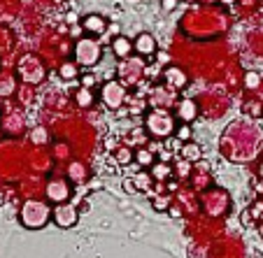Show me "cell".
<instances>
[{"mask_svg":"<svg viewBox=\"0 0 263 258\" xmlns=\"http://www.w3.org/2000/svg\"><path fill=\"white\" fill-rule=\"evenodd\" d=\"M19 219H21V224H24L26 228L40 230L49 224L51 209L47 207V203H42V200H26L24 207H21Z\"/></svg>","mask_w":263,"mask_h":258,"instance_id":"6da1fadb","label":"cell"},{"mask_svg":"<svg viewBox=\"0 0 263 258\" xmlns=\"http://www.w3.org/2000/svg\"><path fill=\"white\" fill-rule=\"evenodd\" d=\"M231 207V198L226 191L221 189H212L203 195V209L210 214V216H223Z\"/></svg>","mask_w":263,"mask_h":258,"instance_id":"7a4b0ae2","label":"cell"},{"mask_svg":"<svg viewBox=\"0 0 263 258\" xmlns=\"http://www.w3.org/2000/svg\"><path fill=\"white\" fill-rule=\"evenodd\" d=\"M144 124H147L149 135H154V137H168L175 133V119L168 112H152Z\"/></svg>","mask_w":263,"mask_h":258,"instance_id":"3957f363","label":"cell"},{"mask_svg":"<svg viewBox=\"0 0 263 258\" xmlns=\"http://www.w3.org/2000/svg\"><path fill=\"white\" fill-rule=\"evenodd\" d=\"M77 209H74V205H56V209L51 212V221H54L59 228H72L74 224H77Z\"/></svg>","mask_w":263,"mask_h":258,"instance_id":"277c9868","label":"cell"},{"mask_svg":"<svg viewBox=\"0 0 263 258\" xmlns=\"http://www.w3.org/2000/svg\"><path fill=\"white\" fill-rule=\"evenodd\" d=\"M47 198H49L51 203H56V205H63L65 200L70 198L68 184L61 182V179H51V182L47 184Z\"/></svg>","mask_w":263,"mask_h":258,"instance_id":"5b68a950","label":"cell"},{"mask_svg":"<svg viewBox=\"0 0 263 258\" xmlns=\"http://www.w3.org/2000/svg\"><path fill=\"white\" fill-rule=\"evenodd\" d=\"M103 100L107 107L117 109L121 103H124V89H121L117 82H107V84L103 86Z\"/></svg>","mask_w":263,"mask_h":258,"instance_id":"8992f818","label":"cell"},{"mask_svg":"<svg viewBox=\"0 0 263 258\" xmlns=\"http://www.w3.org/2000/svg\"><path fill=\"white\" fill-rule=\"evenodd\" d=\"M100 58V49L96 42H80V49H77V61L84 65H93Z\"/></svg>","mask_w":263,"mask_h":258,"instance_id":"52a82bcc","label":"cell"},{"mask_svg":"<svg viewBox=\"0 0 263 258\" xmlns=\"http://www.w3.org/2000/svg\"><path fill=\"white\" fill-rule=\"evenodd\" d=\"M196 114H198V109H196V103L194 100H182L177 107V116L184 121V124H191V121L196 119Z\"/></svg>","mask_w":263,"mask_h":258,"instance_id":"ba28073f","label":"cell"},{"mask_svg":"<svg viewBox=\"0 0 263 258\" xmlns=\"http://www.w3.org/2000/svg\"><path fill=\"white\" fill-rule=\"evenodd\" d=\"M135 49H138L140 54H144V56L154 54V51H156V42H154V37H152V35H147V33H142V35L138 37V42H135Z\"/></svg>","mask_w":263,"mask_h":258,"instance_id":"9c48e42d","label":"cell"},{"mask_svg":"<svg viewBox=\"0 0 263 258\" xmlns=\"http://www.w3.org/2000/svg\"><path fill=\"white\" fill-rule=\"evenodd\" d=\"M165 80H168V84L175 86V89H182V86H186V77H184V72H182V70H177V68L165 70Z\"/></svg>","mask_w":263,"mask_h":258,"instance_id":"30bf717a","label":"cell"},{"mask_svg":"<svg viewBox=\"0 0 263 258\" xmlns=\"http://www.w3.org/2000/svg\"><path fill=\"white\" fill-rule=\"evenodd\" d=\"M182 158L189 161V163L198 161V158H200V147H198V144H194V142H186V144L182 147Z\"/></svg>","mask_w":263,"mask_h":258,"instance_id":"8fae6325","label":"cell"},{"mask_svg":"<svg viewBox=\"0 0 263 258\" xmlns=\"http://www.w3.org/2000/svg\"><path fill=\"white\" fill-rule=\"evenodd\" d=\"M112 49H115V54L119 56V58H124V56L130 51V42H128V40H124V37H117L115 45H112Z\"/></svg>","mask_w":263,"mask_h":258,"instance_id":"7c38bea8","label":"cell"},{"mask_svg":"<svg viewBox=\"0 0 263 258\" xmlns=\"http://www.w3.org/2000/svg\"><path fill=\"white\" fill-rule=\"evenodd\" d=\"M152 174H154L156 179H168L170 177V165L165 163V161H161V163H154V168H152Z\"/></svg>","mask_w":263,"mask_h":258,"instance_id":"4fadbf2b","label":"cell"},{"mask_svg":"<svg viewBox=\"0 0 263 258\" xmlns=\"http://www.w3.org/2000/svg\"><path fill=\"white\" fill-rule=\"evenodd\" d=\"M135 163H138V165H152V163H154V154H152V151H147V149L135 151Z\"/></svg>","mask_w":263,"mask_h":258,"instance_id":"5bb4252c","label":"cell"},{"mask_svg":"<svg viewBox=\"0 0 263 258\" xmlns=\"http://www.w3.org/2000/svg\"><path fill=\"white\" fill-rule=\"evenodd\" d=\"M68 172H70V179H72V182H84L86 179V172H84V168H82L80 163H72L68 168Z\"/></svg>","mask_w":263,"mask_h":258,"instance_id":"9a60e30c","label":"cell"},{"mask_svg":"<svg viewBox=\"0 0 263 258\" xmlns=\"http://www.w3.org/2000/svg\"><path fill=\"white\" fill-rule=\"evenodd\" d=\"M84 26H86V30H96V33H100L105 24H103V19H100V16H86Z\"/></svg>","mask_w":263,"mask_h":258,"instance_id":"2e32d148","label":"cell"},{"mask_svg":"<svg viewBox=\"0 0 263 258\" xmlns=\"http://www.w3.org/2000/svg\"><path fill=\"white\" fill-rule=\"evenodd\" d=\"M61 77H63V80H74V77H77V65L74 63L61 65Z\"/></svg>","mask_w":263,"mask_h":258,"instance_id":"e0dca14e","label":"cell"},{"mask_svg":"<svg viewBox=\"0 0 263 258\" xmlns=\"http://www.w3.org/2000/svg\"><path fill=\"white\" fill-rule=\"evenodd\" d=\"M115 158L119 161L121 165H128V163H130V158H133V151H130V149H126V147H121V149L115 154Z\"/></svg>","mask_w":263,"mask_h":258,"instance_id":"ac0fdd59","label":"cell"},{"mask_svg":"<svg viewBox=\"0 0 263 258\" xmlns=\"http://www.w3.org/2000/svg\"><path fill=\"white\" fill-rule=\"evenodd\" d=\"M77 103L82 105V107H89L91 103H93V95H91L89 89H82L80 93H77Z\"/></svg>","mask_w":263,"mask_h":258,"instance_id":"d6986e66","label":"cell"},{"mask_svg":"<svg viewBox=\"0 0 263 258\" xmlns=\"http://www.w3.org/2000/svg\"><path fill=\"white\" fill-rule=\"evenodd\" d=\"M177 137H179V140H186V142H189V137H191V128H189V126H186V124L179 126V128H177Z\"/></svg>","mask_w":263,"mask_h":258,"instance_id":"ffe728a7","label":"cell"},{"mask_svg":"<svg viewBox=\"0 0 263 258\" xmlns=\"http://www.w3.org/2000/svg\"><path fill=\"white\" fill-rule=\"evenodd\" d=\"M189 170H191L189 161H182V163L177 165V174H179V177H186V174H189Z\"/></svg>","mask_w":263,"mask_h":258,"instance_id":"44dd1931","label":"cell"},{"mask_svg":"<svg viewBox=\"0 0 263 258\" xmlns=\"http://www.w3.org/2000/svg\"><path fill=\"white\" fill-rule=\"evenodd\" d=\"M33 140L35 142H47V130L45 128H35L33 130Z\"/></svg>","mask_w":263,"mask_h":258,"instance_id":"7402d4cb","label":"cell"},{"mask_svg":"<svg viewBox=\"0 0 263 258\" xmlns=\"http://www.w3.org/2000/svg\"><path fill=\"white\" fill-rule=\"evenodd\" d=\"M135 182L140 184V189H147V186H149V177H147V174H138V177H135Z\"/></svg>","mask_w":263,"mask_h":258,"instance_id":"603a6c76","label":"cell"},{"mask_svg":"<svg viewBox=\"0 0 263 258\" xmlns=\"http://www.w3.org/2000/svg\"><path fill=\"white\" fill-rule=\"evenodd\" d=\"M154 207L159 209V212H163V209L168 207V200H165V198H156V200H154Z\"/></svg>","mask_w":263,"mask_h":258,"instance_id":"cb8c5ba5","label":"cell"},{"mask_svg":"<svg viewBox=\"0 0 263 258\" xmlns=\"http://www.w3.org/2000/svg\"><path fill=\"white\" fill-rule=\"evenodd\" d=\"M258 84V75L256 72H249L247 75V86H256Z\"/></svg>","mask_w":263,"mask_h":258,"instance_id":"d4e9b609","label":"cell"},{"mask_svg":"<svg viewBox=\"0 0 263 258\" xmlns=\"http://www.w3.org/2000/svg\"><path fill=\"white\" fill-rule=\"evenodd\" d=\"M82 84H84V89H89L91 84H96V77H91V75H84V77H82Z\"/></svg>","mask_w":263,"mask_h":258,"instance_id":"484cf974","label":"cell"},{"mask_svg":"<svg viewBox=\"0 0 263 258\" xmlns=\"http://www.w3.org/2000/svg\"><path fill=\"white\" fill-rule=\"evenodd\" d=\"M124 189L128 191V193H135V191H138V189H135V184H133V182H128V179L124 182Z\"/></svg>","mask_w":263,"mask_h":258,"instance_id":"4316f807","label":"cell"},{"mask_svg":"<svg viewBox=\"0 0 263 258\" xmlns=\"http://www.w3.org/2000/svg\"><path fill=\"white\" fill-rule=\"evenodd\" d=\"M177 5V0H163V10H173Z\"/></svg>","mask_w":263,"mask_h":258,"instance_id":"83f0119b","label":"cell"}]
</instances>
